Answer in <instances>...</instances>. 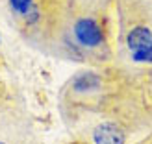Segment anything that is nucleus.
Masks as SVG:
<instances>
[{"instance_id": "nucleus-3", "label": "nucleus", "mask_w": 152, "mask_h": 144, "mask_svg": "<svg viewBox=\"0 0 152 144\" xmlns=\"http://www.w3.org/2000/svg\"><path fill=\"white\" fill-rule=\"evenodd\" d=\"M145 85H147L148 93H150V96H152V70L148 72V69H145Z\"/></svg>"}, {"instance_id": "nucleus-4", "label": "nucleus", "mask_w": 152, "mask_h": 144, "mask_svg": "<svg viewBox=\"0 0 152 144\" xmlns=\"http://www.w3.org/2000/svg\"><path fill=\"white\" fill-rule=\"evenodd\" d=\"M67 144H91V142H87L86 139H80V137H72V140H69Z\"/></svg>"}, {"instance_id": "nucleus-2", "label": "nucleus", "mask_w": 152, "mask_h": 144, "mask_svg": "<svg viewBox=\"0 0 152 144\" xmlns=\"http://www.w3.org/2000/svg\"><path fill=\"white\" fill-rule=\"evenodd\" d=\"M30 117L15 96L0 105V144H28Z\"/></svg>"}, {"instance_id": "nucleus-1", "label": "nucleus", "mask_w": 152, "mask_h": 144, "mask_svg": "<svg viewBox=\"0 0 152 144\" xmlns=\"http://www.w3.org/2000/svg\"><path fill=\"white\" fill-rule=\"evenodd\" d=\"M43 52L86 67L117 56V0H48Z\"/></svg>"}, {"instance_id": "nucleus-5", "label": "nucleus", "mask_w": 152, "mask_h": 144, "mask_svg": "<svg viewBox=\"0 0 152 144\" xmlns=\"http://www.w3.org/2000/svg\"><path fill=\"white\" fill-rule=\"evenodd\" d=\"M0 44H2V33H0Z\"/></svg>"}]
</instances>
